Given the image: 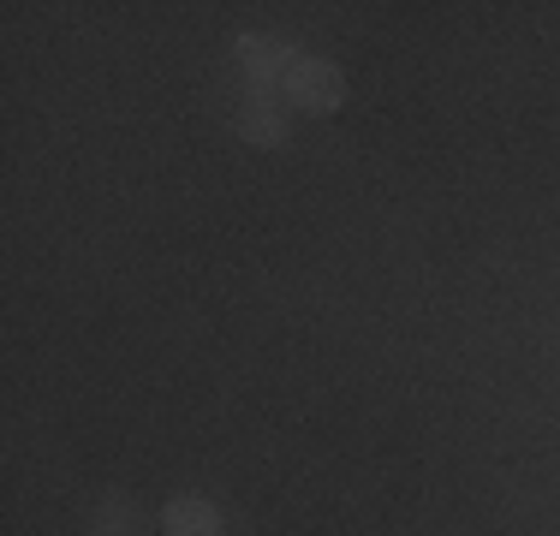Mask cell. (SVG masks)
I'll use <instances>...</instances> for the list:
<instances>
[{"instance_id":"cell-1","label":"cell","mask_w":560,"mask_h":536,"mask_svg":"<svg viewBox=\"0 0 560 536\" xmlns=\"http://www.w3.org/2000/svg\"><path fill=\"white\" fill-rule=\"evenodd\" d=\"M280 90H287L292 107H304V114H335L346 102V78L335 60H311V54H292L287 78H280Z\"/></svg>"},{"instance_id":"cell-3","label":"cell","mask_w":560,"mask_h":536,"mask_svg":"<svg viewBox=\"0 0 560 536\" xmlns=\"http://www.w3.org/2000/svg\"><path fill=\"white\" fill-rule=\"evenodd\" d=\"M238 138L262 143V150H275V143L287 138V119H280V107H275L269 90H250V102L238 107Z\"/></svg>"},{"instance_id":"cell-4","label":"cell","mask_w":560,"mask_h":536,"mask_svg":"<svg viewBox=\"0 0 560 536\" xmlns=\"http://www.w3.org/2000/svg\"><path fill=\"white\" fill-rule=\"evenodd\" d=\"M162 531H167V536H221V513H215V501L179 494V501H167Z\"/></svg>"},{"instance_id":"cell-5","label":"cell","mask_w":560,"mask_h":536,"mask_svg":"<svg viewBox=\"0 0 560 536\" xmlns=\"http://www.w3.org/2000/svg\"><path fill=\"white\" fill-rule=\"evenodd\" d=\"M90 536H102V531H90Z\"/></svg>"},{"instance_id":"cell-2","label":"cell","mask_w":560,"mask_h":536,"mask_svg":"<svg viewBox=\"0 0 560 536\" xmlns=\"http://www.w3.org/2000/svg\"><path fill=\"white\" fill-rule=\"evenodd\" d=\"M233 54H238V66H245V78L257 90H269L275 78H287V66H292V54L280 43H269V36H238Z\"/></svg>"}]
</instances>
